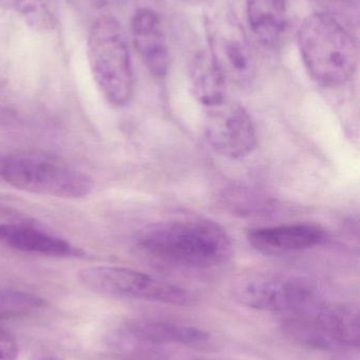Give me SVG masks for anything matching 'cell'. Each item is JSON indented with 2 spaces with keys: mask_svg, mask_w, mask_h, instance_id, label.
Returning a JSON list of instances; mask_svg holds the SVG:
<instances>
[{
  "mask_svg": "<svg viewBox=\"0 0 360 360\" xmlns=\"http://www.w3.org/2000/svg\"><path fill=\"white\" fill-rule=\"evenodd\" d=\"M239 304L263 312H304L318 304L314 285L302 277L253 273L235 281L230 290Z\"/></svg>",
  "mask_w": 360,
  "mask_h": 360,
  "instance_id": "cell-6",
  "label": "cell"
},
{
  "mask_svg": "<svg viewBox=\"0 0 360 360\" xmlns=\"http://www.w3.org/2000/svg\"><path fill=\"white\" fill-rule=\"evenodd\" d=\"M77 278L89 291L105 297L181 307L190 306L194 302V295L177 283L123 266L85 268L78 272Z\"/></svg>",
  "mask_w": 360,
  "mask_h": 360,
  "instance_id": "cell-4",
  "label": "cell"
},
{
  "mask_svg": "<svg viewBox=\"0 0 360 360\" xmlns=\"http://www.w3.org/2000/svg\"><path fill=\"white\" fill-rule=\"evenodd\" d=\"M247 243L258 253L283 256L314 249L328 239L325 228L312 222L257 226L247 232Z\"/></svg>",
  "mask_w": 360,
  "mask_h": 360,
  "instance_id": "cell-10",
  "label": "cell"
},
{
  "mask_svg": "<svg viewBox=\"0 0 360 360\" xmlns=\"http://www.w3.org/2000/svg\"><path fill=\"white\" fill-rule=\"evenodd\" d=\"M91 73L101 94L111 105L123 107L135 89L130 52L120 23L109 16L91 25L87 42Z\"/></svg>",
  "mask_w": 360,
  "mask_h": 360,
  "instance_id": "cell-3",
  "label": "cell"
},
{
  "mask_svg": "<svg viewBox=\"0 0 360 360\" xmlns=\"http://www.w3.org/2000/svg\"><path fill=\"white\" fill-rule=\"evenodd\" d=\"M0 243L25 253L54 257H73L82 254L65 239L21 224L0 222Z\"/></svg>",
  "mask_w": 360,
  "mask_h": 360,
  "instance_id": "cell-12",
  "label": "cell"
},
{
  "mask_svg": "<svg viewBox=\"0 0 360 360\" xmlns=\"http://www.w3.org/2000/svg\"><path fill=\"white\" fill-rule=\"evenodd\" d=\"M133 44L148 71L156 78H164L170 67V56L162 21L154 11L139 8L131 21Z\"/></svg>",
  "mask_w": 360,
  "mask_h": 360,
  "instance_id": "cell-11",
  "label": "cell"
},
{
  "mask_svg": "<svg viewBox=\"0 0 360 360\" xmlns=\"http://www.w3.org/2000/svg\"><path fill=\"white\" fill-rule=\"evenodd\" d=\"M304 312L336 347L359 346V311L345 304L318 302Z\"/></svg>",
  "mask_w": 360,
  "mask_h": 360,
  "instance_id": "cell-13",
  "label": "cell"
},
{
  "mask_svg": "<svg viewBox=\"0 0 360 360\" xmlns=\"http://www.w3.org/2000/svg\"><path fill=\"white\" fill-rule=\"evenodd\" d=\"M300 54L311 77L336 88L352 79L359 60V44L344 21L325 13L306 17L298 32Z\"/></svg>",
  "mask_w": 360,
  "mask_h": 360,
  "instance_id": "cell-2",
  "label": "cell"
},
{
  "mask_svg": "<svg viewBox=\"0 0 360 360\" xmlns=\"http://www.w3.org/2000/svg\"><path fill=\"white\" fill-rule=\"evenodd\" d=\"M44 306V300L35 294L0 288V321L30 316Z\"/></svg>",
  "mask_w": 360,
  "mask_h": 360,
  "instance_id": "cell-16",
  "label": "cell"
},
{
  "mask_svg": "<svg viewBox=\"0 0 360 360\" xmlns=\"http://www.w3.org/2000/svg\"><path fill=\"white\" fill-rule=\"evenodd\" d=\"M137 243L156 262L196 270L221 266L232 252L228 232L217 222L203 217L154 222L139 233Z\"/></svg>",
  "mask_w": 360,
  "mask_h": 360,
  "instance_id": "cell-1",
  "label": "cell"
},
{
  "mask_svg": "<svg viewBox=\"0 0 360 360\" xmlns=\"http://www.w3.org/2000/svg\"><path fill=\"white\" fill-rule=\"evenodd\" d=\"M209 147L228 160H241L257 147V133L249 112L232 101L209 108L203 124Z\"/></svg>",
  "mask_w": 360,
  "mask_h": 360,
  "instance_id": "cell-7",
  "label": "cell"
},
{
  "mask_svg": "<svg viewBox=\"0 0 360 360\" xmlns=\"http://www.w3.org/2000/svg\"><path fill=\"white\" fill-rule=\"evenodd\" d=\"M18 355V344L14 336L0 327V360H17Z\"/></svg>",
  "mask_w": 360,
  "mask_h": 360,
  "instance_id": "cell-19",
  "label": "cell"
},
{
  "mask_svg": "<svg viewBox=\"0 0 360 360\" xmlns=\"http://www.w3.org/2000/svg\"><path fill=\"white\" fill-rule=\"evenodd\" d=\"M192 95L205 108L215 107L226 99L225 78L209 52L198 53L190 65Z\"/></svg>",
  "mask_w": 360,
  "mask_h": 360,
  "instance_id": "cell-14",
  "label": "cell"
},
{
  "mask_svg": "<svg viewBox=\"0 0 360 360\" xmlns=\"http://www.w3.org/2000/svg\"><path fill=\"white\" fill-rule=\"evenodd\" d=\"M209 334L200 328L160 319H139L114 330L108 345L125 353L151 352L164 345L203 344Z\"/></svg>",
  "mask_w": 360,
  "mask_h": 360,
  "instance_id": "cell-8",
  "label": "cell"
},
{
  "mask_svg": "<svg viewBox=\"0 0 360 360\" xmlns=\"http://www.w3.org/2000/svg\"><path fill=\"white\" fill-rule=\"evenodd\" d=\"M0 179L18 190L57 198H84L93 190L92 179L85 173L35 156H0Z\"/></svg>",
  "mask_w": 360,
  "mask_h": 360,
  "instance_id": "cell-5",
  "label": "cell"
},
{
  "mask_svg": "<svg viewBox=\"0 0 360 360\" xmlns=\"http://www.w3.org/2000/svg\"><path fill=\"white\" fill-rule=\"evenodd\" d=\"M209 54L226 82L247 86L256 75V59L242 27L230 16L209 25Z\"/></svg>",
  "mask_w": 360,
  "mask_h": 360,
  "instance_id": "cell-9",
  "label": "cell"
},
{
  "mask_svg": "<svg viewBox=\"0 0 360 360\" xmlns=\"http://www.w3.org/2000/svg\"><path fill=\"white\" fill-rule=\"evenodd\" d=\"M247 15L254 35L266 46L279 41L287 29L285 0H247Z\"/></svg>",
  "mask_w": 360,
  "mask_h": 360,
  "instance_id": "cell-15",
  "label": "cell"
},
{
  "mask_svg": "<svg viewBox=\"0 0 360 360\" xmlns=\"http://www.w3.org/2000/svg\"><path fill=\"white\" fill-rule=\"evenodd\" d=\"M0 4L16 11L25 18L38 25L48 22L50 17L48 0H0Z\"/></svg>",
  "mask_w": 360,
  "mask_h": 360,
  "instance_id": "cell-17",
  "label": "cell"
},
{
  "mask_svg": "<svg viewBox=\"0 0 360 360\" xmlns=\"http://www.w3.org/2000/svg\"><path fill=\"white\" fill-rule=\"evenodd\" d=\"M95 2H97V4H101V6H103V4H107L109 0H94Z\"/></svg>",
  "mask_w": 360,
  "mask_h": 360,
  "instance_id": "cell-20",
  "label": "cell"
},
{
  "mask_svg": "<svg viewBox=\"0 0 360 360\" xmlns=\"http://www.w3.org/2000/svg\"><path fill=\"white\" fill-rule=\"evenodd\" d=\"M321 8V13L332 15L340 20L359 17V0H312Z\"/></svg>",
  "mask_w": 360,
  "mask_h": 360,
  "instance_id": "cell-18",
  "label": "cell"
}]
</instances>
